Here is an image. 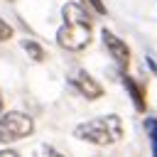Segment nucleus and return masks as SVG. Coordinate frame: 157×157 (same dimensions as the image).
<instances>
[{
  "label": "nucleus",
  "mask_w": 157,
  "mask_h": 157,
  "mask_svg": "<svg viewBox=\"0 0 157 157\" xmlns=\"http://www.w3.org/2000/svg\"><path fill=\"white\" fill-rule=\"evenodd\" d=\"M74 137L98 145V147H108L113 142H118L123 137V123L118 115H103V118H93L86 120L81 125L74 128Z\"/></svg>",
  "instance_id": "f257e3e1"
},
{
  "label": "nucleus",
  "mask_w": 157,
  "mask_h": 157,
  "mask_svg": "<svg viewBox=\"0 0 157 157\" xmlns=\"http://www.w3.org/2000/svg\"><path fill=\"white\" fill-rule=\"evenodd\" d=\"M34 123L27 113L20 110H7L0 115V142H17L27 135H32Z\"/></svg>",
  "instance_id": "f03ea898"
},
{
  "label": "nucleus",
  "mask_w": 157,
  "mask_h": 157,
  "mask_svg": "<svg viewBox=\"0 0 157 157\" xmlns=\"http://www.w3.org/2000/svg\"><path fill=\"white\" fill-rule=\"evenodd\" d=\"M91 42V25L86 22H64L56 32V44L66 52H81Z\"/></svg>",
  "instance_id": "7ed1b4c3"
},
{
  "label": "nucleus",
  "mask_w": 157,
  "mask_h": 157,
  "mask_svg": "<svg viewBox=\"0 0 157 157\" xmlns=\"http://www.w3.org/2000/svg\"><path fill=\"white\" fill-rule=\"evenodd\" d=\"M101 39H103L108 54L115 59V64L123 66V69H128V64H130V49H128V44H125L120 37H115L110 29H103V32H101Z\"/></svg>",
  "instance_id": "20e7f679"
},
{
  "label": "nucleus",
  "mask_w": 157,
  "mask_h": 157,
  "mask_svg": "<svg viewBox=\"0 0 157 157\" xmlns=\"http://www.w3.org/2000/svg\"><path fill=\"white\" fill-rule=\"evenodd\" d=\"M71 83H74L76 91H78L81 96H86L88 101H96V98L103 96V86H101L88 71H83V69H78V71L71 76Z\"/></svg>",
  "instance_id": "39448f33"
},
{
  "label": "nucleus",
  "mask_w": 157,
  "mask_h": 157,
  "mask_svg": "<svg viewBox=\"0 0 157 157\" xmlns=\"http://www.w3.org/2000/svg\"><path fill=\"white\" fill-rule=\"evenodd\" d=\"M120 78H123L125 91L130 93V101H132L135 110H137V113H145V108H147V101H145V88H142V86H140L132 76H128V74H123Z\"/></svg>",
  "instance_id": "423d86ee"
},
{
  "label": "nucleus",
  "mask_w": 157,
  "mask_h": 157,
  "mask_svg": "<svg viewBox=\"0 0 157 157\" xmlns=\"http://www.w3.org/2000/svg\"><path fill=\"white\" fill-rule=\"evenodd\" d=\"M61 15H64L66 22H86V25H91V15H88L86 7L78 5V2H66V5L61 7Z\"/></svg>",
  "instance_id": "0eeeda50"
},
{
  "label": "nucleus",
  "mask_w": 157,
  "mask_h": 157,
  "mask_svg": "<svg viewBox=\"0 0 157 157\" xmlns=\"http://www.w3.org/2000/svg\"><path fill=\"white\" fill-rule=\"evenodd\" d=\"M145 132L152 145V157H157V118H145Z\"/></svg>",
  "instance_id": "6e6552de"
},
{
  "label": "nucleus",
  "mask_w": 157,
  "mask_h": 157,
  "mask_svg": "<svg viewBox=\"0 0 157 157\" xmlns=\"http://www.w3.org/2000/svg\"><path fill=\"white\" fill-rule=\"evenodd\" d=\"M22 49H25L34 61H44V56H47V54H44V49H42L34 39H25V42H22Z\"/></svg>",
  "instance_id": "1a4fd4ad"
},
{
  "label": "nucleus",
  "mask_w": 157,
  "mask_h": 157,
  "mask_svg": "<svg viewBox=\"0 0 157 157\" xmlns=\"http://www.w3.org/2000/svg\"><path fill=\"white\" fill-rule=\"evenodd\" d=\"M34 157H64V155H61L59 150H54L52 145H42V147H37Z\"/></svg>",
  "instance_id": "9d476101"
},
{
  "label": "nucleus",
  "mask_w": 157,
  "mask_h": 157,
  "mask_svg": "<svg viewBox=\"0 0 157 157\" xmlns=\"http://www.w3.org/2000/svg\"><path fill=\"white\" fill-rule=\"evenodd\" d=\"M10 37H12V27L0 17V42H5V39H10Z\"/></svg>",
  "instance_id": "9b49d317"
},
{
  "label": "nucleus",
  "mask_w": 157,
  "mask_h": 157,
  "mask_svg": "<svg viewBox=\"0 0 157 157\" xmlns=\"http://www.w3.org/2000/svg\"><path fill=\"white\" fill-rule=\"evenodd\" d=\"M88 5H91V7H93L98 15H105V5H103L101 0H88Z\"/></svg>",
  "instance_id": "f8f14e48"
},
{
  "label": "nucleus",
  "mask_w": 157,
  "mask_h": 157,
  "mask_svg": "<svg viewBox=\"0 0 157 157\" xmlns=\"http://www.w3.org/2000/svg\"><path fill=\"white\" fill-rule=\"evenodd\" d=\"M147 66H150V71L157 76V64H155V59H152V56H147Z\"/></svg>",
  "instance_id": "ddd939ff"
},
{
  "label": "nucleus",
  "mask_w": 157,
  "mask_h": 157,
  "mask_svg": "<svg viewBox=\"0 0 157 157\" xmlns=\"http://www.w3.org/2000/svg\"><path fill=\"white\" fill-rule=\"evenodd\" d=\"M0 157H20L15 150H0Z\"/></svg>",
  "instance_id": "4468645a"
},
{
  "label": "nucleus",
  "mask_w": 157,
  "mask_h": 157,
  "mask_svg": "<svg viewBox=\"0 0 157 157\" xmlns=\"http://www.w3.org/2000/svg\"><path fill=\"white\" fill-rule=\"evenodd\" d=\"M0 110H2V93H0Z\"/></svg>",
  "instance_id": "2eb2a0df"
}]
</instances>
